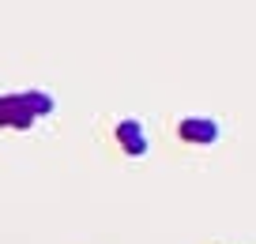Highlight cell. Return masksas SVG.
<instances>
[{
    "label": "cell",
    "mask_w": 256,
    "mask_h": 244,
    "mask_svg": "<svg viewBox=\"0 0 256 244\" xmlns=\"http://www.w3.org/2000/svg\"><path fill=\"white\" fill-rule=\"evenodd\" d=\"M34 124L30 109H26L23 94H0V128H12V132H26Z\"/></svg>",
    "instance_id": "obj_1"
},
{
    "label": "cell",
    "mask_w": 256,
    "mask_h": 244,
    "mask_svg": "<svg viewBox=\"0 0 256 244\" xmlns=\"http://www.w3.org/2000/svg\"><path fill=\"white\" fill-rule=\"evenodd\" d=\"M113 135H117V147L124 150L128 158H144L147 154V132H144V124L140 120H120L117 128H113Z\"/></svg>",
    "instance_id": "obj_2"
},
{
    "label": "cell",
    "mask_w": 256,
    "mask_h": 244,
    "mask_svg": "<svg viewBox=\"0 0 256 244\" xmlns=\"http://www.w3.org/2000/svg\"><path fill=\"white\" fill-rule=\"evenodd\" d=\"M177 135H181L184 143H192V147H208V143L218 139V124L208 117H188L177 124Z\"/></svg>",
    "instance_id": "obj_3"
},
{
    "label": "cell",
    "mask_w": 256,
    "mask_h": 244,
    "mask_svg": "<svg viewBox=\"0 0 256 244\" xmlns=\"http://www.w3.org/2000/svg\"><path fill=\"white\" fill-rule=\"evenodd\" d=\"M23 102H26V109H30V117L38 120V117H49L53 113V94H46V90H23Z\"/></svg>",
    "instance_id": "obj_4"
}]
</instances>
